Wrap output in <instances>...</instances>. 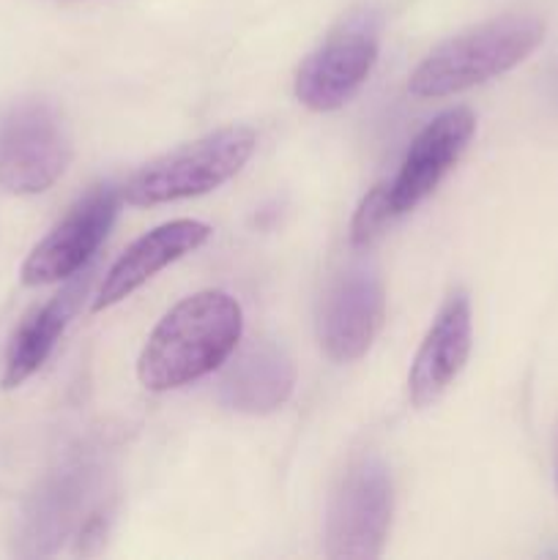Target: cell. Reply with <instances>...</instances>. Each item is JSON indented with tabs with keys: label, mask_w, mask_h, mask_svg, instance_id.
<instances>
[{
	"label": "cell",
	"mask_w": 558,
	"mask_h": 560,
	"mask_svg": "<svg viewBox=\"0 0 558 560\" xmlns=\"http://www.w3.org/2000/svg\"><path fill=\"white\" fill-rule=\"evenodd\" d=\"M211 235V228L206 222H195V219H175V222L159 224L151 233L137 238L104 277L102 290H98L96 301H93V312H102L107 306L118 304L126 295L135 293L137 288L156 277L162 268L170 262L181 260L184 255L195 252L202 246Z\"/></svg>",
	"instance_id": "cell-12"
},
{
	"label": "cell",
	"mask_w": 558,
	"mask_h": 560,
	"mask_svg": "<svg viewBox=\"0 0 558 560\" xmlns=\"http://www.w3.org/2000/svg\"><path fill=\"white\" fill-rule=\"evenodd\" d=\"M394 512L388 468L377 457H361L339 481L326 514V558L375 560L386 547Z\"/></svg>",
	"instance_id": "cell-5"
},
{
	"label": "cell",
	"mask_w": 558,
	"mask_h": 560,
	"mask_svg": "<svg viewBox=\"0 0 558 560\" xmlns=\"http://www.w3.org/2000/svg\"><path fill=\"white\" fill-rule=\"evenodd\" d=\"M381 49V27L370 11L350 14L295 74V98L312 113H332L370 77Z\"/></svg>",
	"instance_id": "cell-6"
},
{
	"label": "cell",
	"mask_w": 558,
	"mask_h": 560,
	"mask_svg": "<svg viewBox=\"0 0 558 560\" xmlns=\"http://www.w3.org/2000/svg\"><path fill=\"white\" fill-rule=\"evenodd\" d=\"M556 98H558V77H556Z\"/></svg>",
	"instance_id": "cell-17"
},
{
	"label": "cell",
	"mask_w": 558,
	"mask_h": 560,
	"mask_svg": "<svg viewBox=\"0 0 558 560\" xmlns=\"http://www.w3.org/2000/svg\"><path fill=\"white\" fill-rule=\"evenodd\" d=\"M295 386V366L282 348L255 342L241 350L219 381V402L235 413L266 416L282 408Z\"/></svg>",
	"instance_id": "cell-13"
},
{
	"label": "cell",
	"mask_w": 558,
	"mask_h": 560,
	"mask_svg": "<svg viewBox=\"0 0 558 560\" xmlns=\"http://www.w3.org/2000/svg\"><path fill=\"white\" fill-rule=\"evenodd\" d=\"M71 131L47 98H22L0 113V186L14 195H42L71 162Z\"/></svg>",
	"instance_id": "cell-4"
},
{
	"label": "cell",
	"mask_w": 558,
	"mask_h": 560,
	"mask_svg": "<svg viewBox=\"0 0 558 560\" xmlns=\"http://www.w3.org/2000/svg\"><path fill=\"white\" fill-rule=\"evenodd\" d=\"M255 131L246 126H228V129L200 137L146 164L126 184L124 200L131 206H162V202L208 195L235 173H241L255 151Z\"/></svg>",
	"instance_id": "cell-3"
},
{
	"label": "cell",
	"mask_w": 558,
	"mask_h": 560,
	"mask_svg": "<svg viewBox=\"0 0 558 560\" xmlns=\"http://www.w3.org/2000/svg\"><path fill=\"white\" fill-rule=\"evenodd\" d=\"M556 485H558V454H556Z\"/></svg>",
	"instance_id": "cell-16"
},
{
	"label": "cell",
	"mask_w": 558,
	"mask_h": 560,
	"mask_svg": "<svg viewBox=\"0 0 558 560\" xmlns=\"http://www.w3.org/2000/svg\"><path fill=\"white\" fill-rule=\"evenodd\" d=\"M98 468L91 457H71L38 485L22 509L16 528V556H53L85 509L88 495L96 487Z\"/></svg>",
	"instance_id": "cell-10"
},
{
	"label": "cell",
	"mask_w": 558,
	"mask_h": 560,
	"mask_svg": "<svg viewBox=\"0 0 558 560\" xmlns=\"http://www.w3.org/2000/svg\"><path fill=\"white\" fill-rule=\"evenodd\" d=\"M470 337H474L470 299L468 293L457 290L443 301L410 366L408 394L416 408H427L452 386L470 355Z\"/></svg>",
	"instance_id": "cell-11"
},
{
	"label": "cell",
	"mask_w": 558,
	"mask_h": 560,
	"mask_svg": "<svg viewBox=\"0 0 558 560\" xmlns=\"http://www.w3.org/2000/svg\"><path fill=\"white\" fill-rule=\"evenodd\" d=\"M542 42L545 22L539 16H498L432 49L410 74L408 91L419 98H443L468 91L523 63Z\"/></svg>",
	"instance_id": "cell-2"
},
{
	"label": "cell",
	"mask_w": 558,
	"mask_h": 560,
	"mask_svg": "<svg viewBox=\"0 0 558 560\" xmlns=\"http://www.w3.org/2000/svg\"><path fill=\"white\" fill-rule=\"evenodd\" d=\"M476 135V118L468 107H454L432 118L425 129L416 135L392 180H383L392 217L414 211L425 197L435 191L443 175L457 164L468 142Z\"/></svg>",
	"instance_id": "cell-9"
},
{
	"label": "cell",
	"mask_w": 558,
	"mask_h": 560,
	"mask_svg": "<svg viewBox=\"0 0 558 560\" xmlns=\"http://www.w3.org/2000/svg\"><path fill=\"white\" fill-rule=\"evenodd\" d=\"M91 271H85L82 277H71V282L60 290L58 295L47 301L44 306L33 310L31 315L22 320V326L16 328V334L11 337L9 353H5V366H3V388H16L27 381L31 375H36L38 366L47 361V355L53 353V348L58 345L60 334L66 331L69 320L74 317V312L80 310L82 295L88 293V284H91Z\"/></svg>",
	"instance_id": "cell-14"
},
{
	"label": "cell",
	"mask_w": 558,
	"mask_h": 560,
	"mask_svg": "<svg viewBox=\"0 0 558 560\" xmlns=\"http://www.w3.org/2000/svg\"><path fill=\"white\" fill-rule=\"evenodd\" d=\"M386 317V290L383 279L370 262H353L345 268L321 301L317 339L326 355L339 364L361 359L381 334Z\"/></svg>",
	"instance_id": "cell-8"
},
{
	"label": "cell",
	"mask_w": 558,
	"mask_h": 560,
	"mask_svg": "<svg viewBox=\"0 0 558 560\" xmlns=\"http://www.w3.org/2000/svg\"><path fill=\"white\" fill-rule=\"evenodd\" d=\"M241 304L222 290H202L178 301L159 320L137 361L148 392H170L211 375L239 348Z\"/></svg>",
	"instance_id": "cell-1"
},
{
	"label": "cell",
	"mask_w": 558,
	"mask_h": 560,
	"mask_svg": "<svg viewBox=\"0 0 558 560\" xmlns=\"http://www.w3.org/2000/svg\"><path fill=\"white\" fill-rule=\"evenodd\" d=\"M118 206L120 191L113 184L93 186L33 246L27 260L22 262V282L38 288V284L60 282V279H71L74 273H80L107 238L109 228L118 217Z\"/></svg>",
	"instance_id": "cell-7"
},
{
	"label": "cell",
	"mask_w": 558,
	"mask_h": 560,
	"mask_svg": "<svg viewBox=\"0 0 558 560\" xmlns=\"http://www.w3.org/2000/svg\"><path fill=\"white\" fill-rule=\"evenodd\" d=\"M392 211H388L386 195H383V186L377 184L370 195L361 200L359 211H356L353 224H350V238H353L356 246L370 244L372 238L381 235V230L392 222Z\"/></svg>",
	"instance_id": "cell-15"
}]
</instances>
